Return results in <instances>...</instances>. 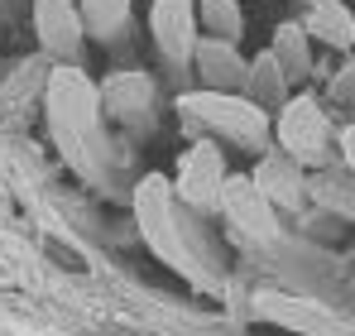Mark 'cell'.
I'll list each match as a JSON object with an SVG mask.
<instances>
[{
    "label": "cell",
    "instance_id": "6da1fadb",
    "mask_svg": "<svg viewBox=\"0 0 355 336\" xmlns=\"http://www.w3.org/2000/svg\"><path fill=\"white\" fill-rule=\"evenodd\" d=\"M49 120L53 135L62 140L67 159L77 168H87V140H96V120H101V87L82 72V67H53L49 72Z\"/></svg>",
    "mask_w": 355,
    "mask_h": 336
},
{
    "label": "cell",
    "instance_id": "7a4b0ae2",
    "mask_svg": "<svg viewBox=\"0 0 355 336\" xmlns=\"http://www.w3.org/2000/svg\"><path fill=\"white\" fill-rule=\"evenodd\" d=\"M178 111L192 115V120H202L207 130L226 135L231 144L250 149V154H264V144H269V135H274L269 111L254 106V101L240 96V92H192V96L178 101Z\"/></svg>",
    "mask_w": 355,
    "mask_h": 336
},
{
    "label": "cell",
    "instance_id": "3957f363",
    "mask_svg": "<svg viewBox=\"0 0 355 336\" xmlns=\"http://www.w3.org/2000/svg\"><path fill=\"white\" fill-rule=\"evenodd\" d=\"M135 217H139V230H144V240H149V250H154L159 260H168L178 274H197V269H192V255H187V245H182V235H178L173 187H168L164 173L139 178V187H135Z\"/></svg>",
    "mask_w": 355,
    "mask_h": 336
},
{
    "label": "cell",
    "instance_id": "277c9868",
    "mask_svg": "<svg viewBox=\"0 0 355 336\" xmlns=\"http://www.w3.org/2000/svg\"><path fill=\"white\" fill-rule=\"evenodd\" d=\"M284 154L293 159L297 168H312L327 159V140H331V120L327 111L312 101V96H288L284 111H279V125H274Z\"/></svg>",
    "mask_w": 355,
    "mask_h": 336
},
{
    "label": "cell",
    "instance_id": "5b68a950",
    "mask_svg": "<svg viewBox=\"0 0 355 336\" xmlns=\"http://www.w3.org/2000/svg\"><path fill=\"white\" fill-rule=\"evenodd\" d=\"M226 159H221V149L211 144V140H197V144H187L182 149V159H178V197L187 202V207H221V187H226Z\"/></svg>",
    "mask_w": 355,
    "mask_h": 336
},
{
    "label": "cell",
    "instance_id": "8992f818",
    "mask_svg": "<svg viewBox=\"0 0 355 336\" xmlns=\"http://www.w3.org/2000/svg\"><path fill=\"white\" fill-rule=\"evenodd\" d=\"M221 212H226V221L245 230L250 240H279V207L259 192V183L250 178V173H231L226 178V187H221Z\"/></svg>",
    "mask_w": 355,
    "mask_h": 336
},
{
    "label": "cell",
    "instance_id": "52a82bcc",
    "mask_svg": "<svg viewBox=\"0 0 355 336\" xmlns=\"http://www.w3.org/2000/svg\"><path fill=\"white\" fill-rule=\"evenodd\" d=\"M197 24H202L197 0H154L149 5V34H154L159 53L168 62H192L197 58V44H202Z\"/></svg>",
    "mask_w": 355,
    "mask_h": 336
},
{
    "label": "cell",
    "instance_id": "ba28073f",
    "mask_svg": "<svg viewBox=\"0 0 355 336\" xmlns=\"http://www.w3.org/2000/svg\"><path fill=\"white\" fill-rule=\"evenodd\" d=\"M34 34H39L44 53H53V58H77L82 39H87L82 10H77L72 0H34Z\"/></svg>",
    "mask_w": 355,
    "mask_h": 336
},
{
    "label": "cell",
    "instance_id": "9c48e42d",
    "mask_svg": "<svg viewBox=\"0 0 355 336\" xmlns=\"http://www.w3.org/2000/svg\"><path fill=\"white\" fill-rule=\"evenodd\" d=\"M154 106V77L139 72V67H125L111 72L101 82V111L116 115V120H139V115Z\"/></svg>",
    "mask_w": 355,
    "mask_h": 336
},
{
    "label": "cell",
    "instance_id": "30bf717a",
    "mask_svg": "<svg viewBox=\"0 0 355 336\" xmlns=\"http://www.w3.org/2000/svg\"><path fill=\"white\" fill-rule=\"evenodd\" d=\"M197 72L207 77V92H240L245 87V72H250V62L236 53V44H226V39H202L197 44Z\"/></svg>",
    "mask_w": 355,
    "mask_h": 336
},
{
    "label": "cell",
    "instance_id": "8fae6325",
    "mask_svg": "<svg viewBox=\"0 0 355 336\" xmlns=\"http://www.w3.org/2000/svg\"><path fill=\"white\" fill-rule=\"evenodd\" d=\"M250 178L259 183V192H264L274 207H297V202H302V192H307L302 168H297L288 154H264V159H259V168H254Z\"/></svg>",
    "mask_w": 355,
    "mask_h": 336
},
{
    "label": "cell",
    "instance_id": "7c38bea8",
    "mask_svg": "<svg viewBox=\"0 0 355 336\" xmlns=\"http://www.w3.org/2000/svg\"><path fill=\"white\" fill-rule=\"evenodd\" d=\"M245 96L254 101V106H279L284 111V101H288V72L279 67V58L274 53H259L250 62V72H245Z\"/></svg>",
    "mask_w": 355,
    "mask_h": 336
},
{
    "label": "cell",
    "instance_id": "4fadbf2b",
    "mask_svg": "<svg viewBox=\"0 0 355 336\" xmlns=\"http://www.w3.org/2000/svg\"><path fill=\"white\" fill-rule=\"evenodd\" d=\"M302 29H307V39H317L327 49H355V15L346 5H317Z\"/></svg>",
    "mask_w": 355,
    "mask_h": 336
},
{
    "label": "cell",
    "instance_id": "5bb4252c",
    "mask_svg": "<svg viewBox=\"0 0 355 336\" xmlns=\"http://www.w3.org/2000/svg\"><path fill=\"white\" fill-rule=\"evenodd\" d=\"M259 312L264 317H274V322H284V327H297V332H331V317L327 312H317V308H297L288 298H279V293H264L259 298Z\"/></svg>",
    "mask_w": 355,
    "mask_h": 336
},
{
    "label": "cell",
    "instance_id": "9a60e30c",
    "mask_svg": "<svg viewBox=\"0 0 355 336\" xmlns=\"http://www.w3.org/2000/svg\"><path fill=\"white\" fill-rule=\"evenodd\" d=\"M269 53L279 58V67L288 72V82H293V77H302V72L312 67L307 29H302V24H279V34H274V44H269Z\"/></svg>",
    "mask_w": 355,
    "mask_h": 336
},
{
    "label": "cell",
    "instance_id": "2e32d148",
    "mask_svg": "<svg viewBox=\"0 0 355 336\" xmlns=\"http://www.w3.org/2000/svg\"><path fill=\"white\" fill-rule=\"evenodd\" d=\"M197 19H202V29H211V39H226V44H236L245 29L240 0H197Z\"/></svg>",
    "mask_w": 355,
    "mask_h": 336
},
{
    "label": "cell",
    "instance_id": "e0dca14e",
    "mask_svg": "<svg viewBox=\"0 0 355 336\" xmlns=\"http://www.w3.org/2000/svg\"><path fill=\"white\" fill-rule=\"evenodd\" d=\"M77 10H82L87 34H101V39H111L116 29H125V19H130V0H82Z\"/></svg>",
    "mask_w": 355,
    "mask_h": 336
},
{
    "label": "cell",
    "instance_id": "ac0fdd59",
    "mask_svg": "<svg viewBox=\"0 0 355 336\" xmlns=\"http://www.w3.org/2000/svg\"><path fill=\"white\" fill-rule=\"evenodd\" d=\"M317 187V197L327 202V207H336V212H346V217H355V178H317L312 183Z\"/></svg>",
    "mask_w": 355,
    "mask_h": 336
},
{
    "label": "cell",
    "instance_id": "d6986e66",
    "mask_svg": "<svg viewBox=\"0 0 355 336\" xmlns=\"http://www.w3.org/2000/svg\"><path fill=\"white\" fill-rule=\"evenodd\" d=\"M331 92H336V96H341L346 106H355V67H341V72H336Z\"/></svg>",
    "mask_w": 355,
    "mask_h": 336
},
{
    "label": "cell",
    "instance_id": "ffe728a7",
    "mask_svg": "<svg viewBox=\"0 0 355 336\" xmlns=\"http://www.w3.org/2000/svg\"><path fill=\"white\" fill-rule=\"evenodd\" d=\"M341 159H346V173L355 178V120L341 130Z\"/></svg>",
    "mask_w": 355,
    "mask_h": 336
},
{
    "label": "cell",
    "instance_id": "44dd1931",
    "mask_svg": "<svg viewBox=\"0 0 355 336\" xmlns=\"http://www.w3.org/2000/svg\"><path fill=\"white\" fill-rule=\"evenodd\" d=\"M317 5H346V0H312V10H317Z\"/></svg>",
    "mask_w": 355,
    "mask_h": 336
}]
</instances>
